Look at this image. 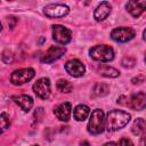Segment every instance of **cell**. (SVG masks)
<instances>
[{
    "label": "cell",
    "instance_id": "obj_11",
    "mask_svg": "<svg viewBox=\"0 0 146 146\" xmlns=\"http://www.w3.org/2000/svg\"><path fill=\"white\" fill-rule=\"evenodd\" d=\"M65 51H66L65 47H62V46H51L47 50V52L43 55V57H42L41 60L43 63H47V64L52 63V62L57 60L58 58H60L65 54Z\"/></svg>",
    "mask_w": 146,
    "mask_h": 146
},
{
    "label": "cell",
    "instance_id": "obj_4",
    "mask_svg": "<svg viewBox=\"0 0 146 146\" xmlns=\"http://www.w3.org/2000/svg\"><path fill=\"white\" fill-rule=\"evenodd\" d=\"M34 70L33 68H21V70H16L11 73L10 75V81L15 86H21V84H24L26 82H29L30 80L33 79L34 76Z\"/></svg>",
    "mask_w": 146,
    "mask_h": 146
},
{
    "label": "cell",
    "instance_id": "obj_22",
    "mask_svg": "<svg viewBox=\"0 0 146 146\" xmlns=\"http://www.w3.org/2000/svg\"><path fill=\"white\" fill-rule=\"evenodd\" d=\"M135 64H136L135 58H132L130 56H127V57H124L122 59V66L123 67H132Z\"/></svg>",
    "mask_w": 146,
    "mask_h": 146
},
{
    "label": "cell",
    "instance_id": "obj_24",
    "mask_svg": "<svg viewBox=\"0 0 146 146\" xmlns=\"http://www.w3.org/2000/svg\"><path fill=\"white\" fill-rule=\"evenodd\" d=\"M116 146H133V144H132V141H131L130 139H128V138H122V139L119 141V144H116Z\"/></svg>",
    "mask_w": 146,
    "mask_h": 146
},
{
    "label": "cell",
    "instance_id": "obj_5",
    "mask_svg": "<svg viewBox=\"0 0 146 146\" xmlns=\"http://www.w3.org/2000/svg\"><path fill=\"white\" fill-rule=\"evenodd\" d=\"M135 35H136L135 30L131 27H125V26L116 27L112 30L111 32V38L116 42H128L132 40Z\"/></svg>",
    "mask_w": 146,
    "mask_h": 146
},
{
    "label": "cell",
    "instance_id": "obj_28",
    "mask_svg": "<svg viewBox=\"0 0 146 146\" xmlns=\"http://www.w3.org/2000/svg\"><path fill=\"white\" fill-rule=\"evenodd\" d=\"M139 146H144V138H141V140H140V145Z\"/></svg>",
    "mask_w": 146,
    "mask_h": 146
},
{
    "label": "cell",
    "instance_id": "obj_27",
    "mask_svg": "<svg viewBox=\"0 0 146 146\" xmlns=\"http://www.w3.org/2000/svg\"><path fill=\"white\" fill-rule=\"evenodd\" d=\"M81 146H90V145L88 141H83V143H81Z\"/></svg>",
    "mask_w": 146,
    "mask_h": 146
},
{
    "label": "cell",
    "instance_id": "obj_19",
    "mask_svg": "<svg viewBox=\"0 0 146 146\" xmlns=\"http://www.w3.org/2000/svg\"><path fill=\"white\" fill-rule=\"evenodd\" d=\"M92 92L97 97L106 96L110 92V86L106 84V83H97V84H95V87L92 89Z\"/></svg>",
    "mask_w": 146,
    "mask_h": 146
},
{
    "label": "cell",
    "instance_id": "obj_2",
    "mask_svg": "<svg viewBox=\"0 0 146 146\" xmlns=\"http://www.w3.org/2000/svg\"><path fill=\"white\" fill-rule=\"evenodd\" d=\"M105 129V117L104 112L99 108L92 111L88 123V132L91 135H99Z\"/></svg>",
    "mask_w": 146,
    "mask_h": 146
},
{
    "label": "cell",
    "instance_id": "obj_15",
    "mask_svg": "<svg viewBox=\"0 0 146 146\" xmlns=\"http://www.w3.org/2000/svg\"><path fill=\"white\" fill-rule=\"evenodd\" d=\"M13 99L16 104L21 106V108L24 112H29L33 106V98L27 95H21V96H14Z\"/></svg>",
    "mask_w": 146,
    "mask_h": 146
},
{
    "label": "cell",
    "instance_id": "obj_30",
    "mask_svg": "<svg viewBox=\"0 0 146 146\" xmlns=\"http://www.w3.org/2000/svg\"><path fill=\"white\" fill-rule=\"evenodd\" d=\"M33 146H39V145H33Z\"/></svg>",
    "mask_w": 146,
    "mask_h": 146
},
{
    "label": "cell",
    "instance_id": "obj_29",
    "mask_svg": "<svg viewBox=\"0 0 146 146\" xmlns=\"http://www.w3.org/2000/svg\"><path fill=\"white\" fill-rule=\"evenodd\" d=\"M2 30V25H1V23H0V31Z\"/></svg>",
    "mask_w": 146,
    "mask_h": 146
},
{
    "label": "cell",
    "instance_id": "obj_26",
    "mask_svg": "<svg viewBox=\"0 0 146 146\" xmlns=\"http://www.w3.org/2000/svg\"><path fill=\"white\" fill-rule=\"evenodd\" d=\"M104 146H116V143H114V141H110V143L104 144Z\"/></svg>",
    "mask_w": 146,
    "mask_h": 146
},
{
    "label": "cell",
    "instance_id": "obj_21",
    "mask_svg": "<svg viewBox=\"0 0 146 146\" xmlns=\"http://www.w3.org/2000/svg\"><path fill=\"white\" fill-rule=\"evenodd\" d=\"M10 125V121H9V116L7 113H1L0 114V135L3 133Z\"/></svg>",
    "mask_w": 146,
    "mask_h": 146
},
{
    "label": "cell",
    "instance_id": "obj_23",
    "mask_svg": "<svg viewBox=\"0 0 146 146\" xmlns=\"http://www.w3.org/2000/svg\"><path fill=\"white\" fill-rule=\"evenodd\" d=\"M2 60L5 62V63H7V64H9V63H11L13 62V59H14V55H13V52L11 51H9V50H5L3 52H2Z\"/></svg>",
    "mask_w": 146,
    "mask_h": 146
},
{
    "label": "cell",
    "instance_id": "obj_17",
    "mask_svg": "<svg viewBox=\"0 0 146 146\" xmlns=\"http://www.w3.org/2000/svg\"><path fill=\"white\" fill-rule=\"evenodd\" d=\"M98 74H100L102 76H106V78H116L119 76V71L114 67H111L108 65H100L97 68Z\"/></svg>",
    "mask_w": 146,
    "mask_h": 146
},
{
    "label": "cell",
    "instance_id": "obj_8",
    "mask_svg": "<svg viewBox=\"0 0 146 146\" xmlns=\"http://www.w3.org/2000/svg\"><path fill=\"white\" fill-rule=\"evenodd\" d=\"M34 94L41 99H47L50 96V80L48 78H41L33 84Z\"/></svg>",
    "mask_w": 146,
    "mask_h": 146
},
{
    "label": "cell",
    "instance_id": "obj_18",
    "mask_svg": "<svg viewBox=\"0 0 146 146\" xmlns=\"http://www.w3.org/2000/svg\"><path fill=\"white\" fill-rule=\"evenodd\" d=\"M145 128H146L145 120L141 119V117H139V119H137V120L132 123V125H131V131H132V133L136 135V136H143L144 132H145Z\"/></svg>",
    "mask_w": 146,
    "mask_h": 146
},
{
    "label": "cell",
    "instance_id": "obj_12",
    "mask_svg": "<svg viewBox=\"0 0 146 146\" xmlns=\"http://www.w3.org/2000/svg\"><path fill=\"white\" fill-rule=\"evenodd\" d=\"M71 112H72V106L68 102H64L62 104H59L56 110H55V115L57 116L58 120L60 121H68L70 116H71Z\"/></svg>",
    "mask_w": 146,
    "mask_h": 146
},
{
    "label": "cell",
    "instance_id": "obj_6",
    "mask_svg": "<svg viewBox=\"0 0 146 146\" xmlns=\"http://www.w3.org/2000/svg\"><path fill=\"white\" fill-rule=\"evenodd\" d=\"M70 8L63 3H50L43 8V14L50 18L64 17L68 14Z\"/></svg>",
    "mask_w": 146,
    "mask_h": 146
},
{
    "label": "cell",
    "instance_id": "obj_13",
    "mask_svg": "<svg viewBox=\"0 0 146 146\" xmlns=\"http://www.w3.org/2000/svg\"><path fill=\"white\" fill-rule=\"evenodd\" d=\"M110 14H111V5L107 1H103L96 7V9L94 11V18L97 22H100V21H104L105 18H107V16Z\"/></svg>",
    "mask_w": 146,
    "mask_h": 146
},
{
    "label": "cell",
    "instance_id": "obj_14",
    "mask_svg": "<svg viewBox=\"0 0 146 146\" xmlns=\"http://www.w3.org/2000/svg\"><path fill=\"white\" fill-rule=\"evenodd\" d=\"M146 7V1H128L125 5L127 10L133 16V17H139L144 11Z\"/></svg>",
    "mask_w": 146,
    "mask_h": 146
},
{
    "label": "cell",
    "instance_id": "obj_20",
    "mask_svg": "<svg viewBox=\"0 0 146 146\" xmlns=\"http://www.w3.org/2000/svg\"><path fill=\"white\" fill-rule=\"evenodd\" d=\"M57 89L59 90V91H62V92H65V94H68V92H71L72 90H73V84L71 83V82H68L67 80H63V79H60V80H58L57 81Z\"/></svg>",
    "mask_w": 146,
    "mask_h": 146
},
{
    "label": "cell",
    "instance_id": "obj_16",
    "mask_svg": "<svg viewBox=\"0 0 146 146\" xmlns=\"http://www.w3.org/2000/svg\"><path fill=\"white\" fill-rule=\"evenodd\" d=\"M90 113V110L87 105H83V104H80L78 106H75L74 111H73V115H74V119L76 121H83L88 117Z\"/></svg>",
    "mask_w": 146,
    "mask_h": 146
},
{
    "label": "cell",
    "instance_id": "obj_10",
    "mask_svg": "<svg viewBox=\"0 0 146 146\" xmlns=\"http://www.w3.org/2000/svg\"><path fill=\"white\" fill-rule=\"evenodd\" d=\"M65 70L66 72L74 76V78H80L86 72V67L84 65L82 64V62H80L79 59H71V60H67L66 64H65Z\"/></svg>",
    "mask_w": 146,
    "mask_h": 146
},
{
    "label": "cell",
    "instance_id": "obj_3",
    "mask_svg": "<svg viewBox=\"0 0 146 146\" xmlns=\"http://www.w3.org/2000/svg\"><path fill=\"white\" fill-rule=\"evenodd\" d=\"M89 55L98 62H111L114 58V50L107 44H98L89 50Z\"/></svg>",
    "mask_w": 146,
    "mask_h": 146
},
{
    "label": "cell",
    "instance_id": "obj_7",
    "mask_svg": "<svg viewBox=\"0 0 146 146\" xmlns=\"http://www.w3.org/2000/svg\"><path fill=\"white\" fill-rule=\"evenodd\" d=\"M52 39L60 44H66L72 39L71 31L63 25H52Z\"/></svg>",
    "mask_w": 146,
    "mask_h": 146
},
{
    "label": "cell",
    "instance_id": "obj_25",
    "mask_svg": "<svg viewBox=\"0 0 146 146\" xmlns=\"http://www.w3.org/2000/svg\"><path fill=\"white\" fill-rule=\"evenodd\" d=\"M131 81H132V83H133V84L141 83V82H144V81H145V76H144V75H139L138 78H133Z\"/></svg>",
    "mask_w": 146,
    "mask_h": 146
},
{
    "label": "cell",
    "instance_id": "obj_9",
    "mask_svg": "<svg viewBox=\"0 0 146 146\" xmlns=\"http://www.w3.org/2000/svg\"><path fill=\"white\" fill-rule=\"evenodd\" d=\"M125 99H127V102L124 103V105L129 106V107H131L136 111H141L146 106V95L143 91L132 95L130 98L125 97Z\"/></svg>",
    "mask_w": 146,
    "mask_h": 146
},
{
    "label": "cell",
    "instance_id": "obj_1",
    "mask_svg": "<svg viewBox=\"0 0 146 146\" xmlns=\"http://www.w3.org/2000/svg\"><path fill=\"white\" fill-rule=\"evenodd\" d=\"M130 117L131 116L129 113L121 110H113L108 112L105 121L107 131H116L122 129L128 124V122L130 121Z\"/></svg>",
    "mask_w": 146,
    "mask_h": 146
}]
</instances>
